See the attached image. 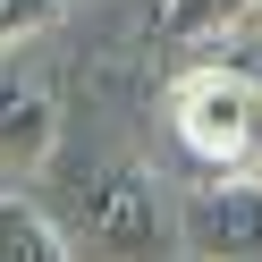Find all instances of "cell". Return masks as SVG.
Returning a JSON list of instances; mask_svg holds the SVG:
<instances>
[{
	"label": "cell",
	"instance_id": "6da1fadb",
	"mask_svg": "<svg viewBox=\"0 0 262 262\" xmlns=\"http://www.w3.org/2000/svg\"><path fill=\"white\" fill-rule=\"evenodd\" d=\"M169 127L203 178H262V76L228 68H186L169 85Z\"/></svg>",
	"mask_w": 262,
	"mask_h": 262
},
{
	"label": "cell",
	"instance_id": "7a4b0ae2",
	"mask_svg": "<svg viewBox=\"0 0 262 262\" xmlns=\"http://www.w3.org/2000/svg\"><path fill=\"white\" fill-rule=\"evenodd\" d=\"M76 237H85V254L102 262H152L161 245V211H152V178L144 169H93L85 194H76Z\"/></svg>",
	"mask_w": 262,
	"mask_h": 262
},
{
	"label": "cell",
	"instance_id": "3957f363",
	"mask_svg": "<svg viewBox=\"0 0 262 262\" xmlns=\"http://www.w3.org/2000/svg\"><path fill=\"white\" fill-rule=\"evenodd\" d=\"M178 237L194 262H262V178H194Z\"/></svg>",
	"mask_w": 262,
	"mask_h": 262
},
{
	"label": "cell",
	"instance_id": "277c9868",
	"mask_svg": "<svg viewBox=\"0 0 262 262\" xmlns=\"http://www.w3.org/2000/svg\"><path fill=\"white\" fill-rule=\"evenodd\" d=\"M59 144V102L34 85V76L17 68H0V169L17 178V169H42Z\"/></svg>",
	"mask_w": 262,
	"mask_h": 262
},
{
	"label": "cell",
	"instance_id": "5b68a950",
	"mask_svg": "<svg viewBox=\"0 0 262 262\" xmlns=\"http://www.w3.org/2000/svg\"><path fill=\"white\" fill-rule=\"evenodd\" d=\"M0 262H76V254L26 194H0Z\"/></svg>",
	"mask_w": 262,
	"mask_h": 262
},
{
	"label": "cell",
	"instance_id": "8992f818",
	"mask_svg": "<svg viewBox=\"0 0 262 262\" xmlns=\"http://www.w3.org/2000/svg\"><path fill=\"white\" fill-rule=\"evenodd\" d=\"M262 0H161V34L169 42H220L254 17Z\"/></svg>",
	"mask_w": 262,
	"mask_h": 262
},
{
	"label": "cell",
	"instance_id": "52a82bcc",
	"mask_svg": "<svg viewBox=\"0 0 262 262\" xmlns=\"http://www.w3.org/2000/svg\"><path fill=\"white\" fill-rule=\"evenodd\" d=\"M51 17H59V0H0V51H17V42L42 34Z\"/></svg>",
	"mask_w": 262,
	"mask_h": 262
}]
</instances>
